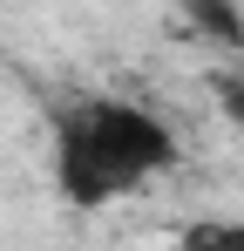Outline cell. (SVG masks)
I'll return each mask as SVG.
<instances>
[{
    "label": "cell",
    "instance_id": "1",
    "mask_svg": "<svg viewBox=\"0 0 244 251\" xmlns=\"http://www.w3.org/2000/svg\"><path fill=\"white\" fill-rule=\"evenodd\" d=\"M170 129L136 102H75L54 123V176L68 204H109L170 170Z\"/></svg>",
    "mask_w": 244,
    "mask_h": 251
},
{
    "label": "cell",
    "instance_id": "4",
    "mask_svg": "<svg viewBox=\"0 0 244 251\" xmlns=\"http://www.w3.org/2000/svg\"><path fill=\"white\" fill-rule=\"evenodd\" d=\"M210 95H217V109H224L231 123H244V75L238 68H217V75H210Z\"/></svg>",
    "mask_w": 244,
    "mask_h": 251
},
{
    "label": "cell",
    "instance_id": "2",
    "mask_svg": "<svg viewBox=\"0 0 244 251\" xmlns=\"http://www.w3.org/2000/svg\"><path fill=\"white\" fill-rule=\"evenodd\" d=\"M190 27H197L203 41H217L224 54H244V14L217 7V0H190Z\"/></svg>",
    "mask_w": 244,
    "mask_h": 251
},
{
    "label": "cell",
    "instance_id": "3",
    "mask_svg": "<svg viewBox=\"0 0 244 251\" xmlns=\"http://www.w3.org/2000/svg\"><path fill=\"white\" fill-rule=\"evenodd\" d=\"M176 251H244V224H231V217H203V224H190V231L176 238Z\"/></svg>",
    "mask_w": 244,
    "mask_h": 251
}]
</instances>
